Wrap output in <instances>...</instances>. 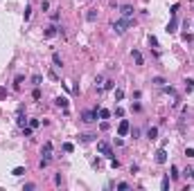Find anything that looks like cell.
<instances>
[{
	"label": "cell",
	"mask_w": 194,
	"mask_h": 191,
	"mask_svg": "<svg viewBox=\"0 0 194 191\" xmlns=\"http://www.w3.org/2000/svg\"><path fill=\"white\" fill-rule=\"evenodd\" d=\"M131 25H133V20H131V18H122V20H115V23H113V32L122 36V34L127 32Z\"/></svg>",
	"instance_id": "6da1fadb"
},
{
	"label": "cell",
	"mask_w": 194,
	"mask_h": 191,
	"mask_svg": "<svg viewBox=\"0 0 194 191\" xmlns=\"http://www.w3.org/2000/svg\"><path fill=\"white\" fill-rule=\"evenodd\" d=\"M50 160H52V142H45L41 148V166H48Z\"/></svg>",
	"instance_id": "7a4b0ae2"
},
{
	"label": "cell",
	"mask_w": 194,
	"mask_h": 191,
	"mask_svg": "<svg viewBox=\"0 0 194 191\" xmlns=\"http://www.w3.org/2000/svg\"><path fill=\"white\" fill-rule=\"evenodd\" d=\"M97 151L104 155V158H111L113 160V148H111V144H108V142H97Z\"/></svg>",
	"instance_id": "3957f363"
},
{
	"label": "cell",
	"mask_w": 194,
	"mask_h": 191,
	"mask_svg": "<svg viewBox=\"0 0 194 191\" xmlns=\"http://www.w3.org/2000/svg\"><path fill=\"white\" fill-rule=\"evenodd\" d=\"M97 117H99V110H86L81 115V121H86V124H93V121H97Z\"/></svg>",
	"instance_id": "277c9868"
},
{
	"label": "cell",
	"mask_w": 194,
	"mask_h": 191,
	"mask_svg": "<svg viewBox=\"0 0 194 191\" xmlns=\"http://www.w3.org/2000/svg\"><path fill=\"white\" fill-rule=\"evenodd\" d=\"M129 130H131V124H129V119H122V121H120V126H117V137H124Z\"/></svg>",
	"instance_id": "5b68a950"
},
{
	"label": "cell",
	"mask_w": 194,
	"mask_h": 191,
	"mask_svg": "<svg viewBox=\"0 0 194 191\" xmlns=\"http://www.w3.org/2000/svg\"><path fill=\"white\" fill-rule=\"evenodd\" d=\"M156 162L158 164H165V162H167V151H165V146H160L156 151Z\"/></svg>",
	"instance_id": "8992f818"
},
{
	"label": "cell",
	"mask_w": 194,
	"mask_h": 191,
	"mask_svg": "<svg viewBox=\"0 0 194 191\" xmlns=\"http://www.w3.org/2000/svg\"><path fill=\"white\" fill-rule=\"evenodd\" d=\"M133 7H131V5H122V7H120V14H122V18H131V16H133Z\"/></svg>",
	"instance_id": "52a82bcc"
},
{
	"label": "cell",
	"mask_w": 194,
	"mask_h": 191,
	"mask_svg": "<svg viewBox=\"0 0 194 191\" xmlns=\"http://www.w3.org/2000/svg\"><path fill=\"white\" fill-rule=\"evenodd\" d=\"M27 121H30V119H27L25 115H23V106H20V108H18V117H16V124H18L20 128H25V124H27Z\"/></svg>",
	"instance_id": "ba28073f"
},
{
	"label": "cell",
	"mask_w": 194,
	"mask_h": 191,
	"mask_svg": "<svg viewBox=\"0 0 194 191\" xmlns=\"http://www.w3.org/2000/svg\"><path fill=\"white\" fill-rule=\"evenodd\" d=\"M176 27H178V18L172 16V20H169V25H167V34H176Z\"/></svg>",
	"instance_id": "9c48e42d"
},
{
	"label": "cell",
	"mask_w": 194,
	"mask_h": 191,
	"mask_svg": "<svg viewBox=\"0 0 194 191\" xmlns=\"http://www.w3.org/2000/svg\"><path fill=\"white\" fill-rule=\"evenodd\" d=\"M59 30H61V27H56V25H50L48 30H45V36H48V38H52V36H56V34H59Z\"/></svg>",
	"instance_id": "30bf717a"
},
{
	"label": "cell",
	"mask_w": 194,
	"mask_h": 191,
	"mask_svg": "<svg viewBox=\"0 0 194 191\" xmlns=\"http://www.w3.org/2000/svg\"><path fill=\"white\" fill-rule=\"evenodd\" d=\"M131 56H133V61H135V65H142V63H145V61H142V54H140V52H138V50H131Z\"/></svg>",
	"instance_id": "8fae6325"
},
{
	"label": "cell",
	"mask_w": 194,
	"mask_h": 191,
	"mask_svg": "<svg viewBox=\"0 0 194 191\" xmlns=\"http://www.w3.org/2000/svg\"><path fill=\"white\" fill-rule=\"evenodd\" d=\"M54 103H56L59 108H68V99H66V97H56Z\"/></svg>",
	"instance_id": "7c38bea8"
},
{
	"label": "cell",
	"mask_w": 194,
	"mask_h": 191,
	"mask_svg": "<svg viewBox=\"0 0 194 191\" xmlns=\"http://www.w3.org/2000/svg\"><path fill=\"white\" fill-rule=\"evenodd\" d=\"M86 20H88V23H95V20H97V11H95V9H88Z\"/></svg>",
	"instance_id": "4fadbf2b"
},
{
	"label": "cell",
	"mask_w": 194,
	"mask_h": 191,
	"mask_svg": "<svg viewBox=\"0 0 194 191\" xmlns=\"http://www.w3.org/2000/svg\"><path fill=\"white\" fill-rule=\"evenodd\" d=\"M147 137H149V140H156V137H158V128H156V126H151V128L147 130Z\"/></svg>",
	"instance_id": "5bb4252c"
},
{
	"label": "cell",
	"mask_w": 194,
	"mask_h": 191,
	"mask_svg": "<svg viewBox=\"0 0 194 191\" xmlns=\"http://www.w3.org/2000/svg\"><path fill=\"white\" fill-rule=\"evenodd\" d=\"M52 61H54V68H61V65H63V61H61V56L56 54V52L52 54Z\"/></svg>",
	"instance_id": "9a60e30c"
},
{
	"label": "cell",
	"mask_w": 194,
	"mask_h": 191,
	"mask_svg": "<svg viewBox=\"0 0 194 191\" xmlns=\"http://www.w3.org/2000/svg\"><path fill=\"white\" fill-rule=\"evenodd\" d=\"M41 81H43V77H41V74H34V77H32V83H34V88H38V85H41Z\"/></svg>",
	"instance_id": "2e32d148"
},
{
	"label": "cell",
	"mask_w": 194,
	"mask_h": 191,
	"mask_svg": "<svg viewBox=\"0 0 194 191\" xmlns=\"http://www.w3.org/2000/svg\"><path fill=\"white\" fill-rule=\"evenodd\" d=\"M111 117V110H106V108H99V119H108Z\"/></svg>",
	"instance_id": "e0dca14e"
},
{
	"label": "cell",
	"mask_w": 194,
	"mask_h": 191,
	"mask_svg": "<svg viewBox=\"0 0 194 191\" xmlns=\"http://www.w3.org/2000/svg\"><path fill=\"white\" fill-rule=\"evenodd\" d=\"M185 90H187V92L194 90V79H185Z\"/></svg>",
	"instance_id": "ac0fdd59"
},
{
	"label": "cell",
	"mask_w": 194,
	"mask_h": 191,
	"mask_svg": "<svg viewBox=\"0 0 194 191\" xmlns=\"http://www.w3.org/2000/svg\"><path fill=\"white\" fill-rule=\"evenodd\" d=\"M23 173H25V169H23V166H16L14 171H11V175H16V178H20Z\"/></svg>",
	"instance_id": "d6986e66"
},
{
	"label": "cell",
	"mask_w": 194,
	"mask_h": 191,
	"mask_svg": "<svg viewBox=\"0 0 194 191\" xmlns=\"http://www.w3.org/2000/svg\"><path fill=\"white\" fill-rule=\"evenodd\" d=\"M160 189H163V191H167V189H169V178H167V175L163 178V182H160Z\"/></svg>",
	"instance_id": "ffe728a7"
},
{
	"label": "cell",
	"mask_w": 194,
	"mask_h": 191,
	"mask_svg": "<svg viewBox=\"0 0 194 191\" xmlns=\"http://www.w3.org/2000/svg\"><path fill=\"white\" fill-rule=\"evenodd\" d=\"M30 16H32V7L27 5V7H25V11H23V18H25V20H30Z\"/></svg>",
	"instance_id": "44dd1931"
},
{
	"label": "cell",
	"mask_w": 194,
	"mask_h": 191,
	"mask_svg": "<svg viewBox=\"0 0 194 191\" xmlns=\"http://www.w3.org/2000/svg\"><path fill=\"white\" fill-rule=\"evenodd\" d=\"M151 83H153V85H160V88H163V85H165V79H163V77H156Z\"/></svg>",
	"instance_id": "7402d4cb"
},
{
	"label": "cell",
	"mask_w": 194,
	"mask_h": 191,
	"mask_svg": "<svg viewBox=\"0 0 194 191\" xmlns=\"http://www.w3.org/2000/svg\"><path fill=\"white\" fill-rule=\"evenodd\" d=\"M113 88H115V81H106V83H104V88H102V90H113Z\"/></svg>",
	"instance_id": "603a6c76"
},
{
	"label": "cell",
	"mask_w": 194,
	"mask_h": 191,
	"mask_svg": "<svg viewBox=\"0 0 194 191\" xmlns=\"http://www.w3.org/2000/svg\"><path fill=\"white\" fill-rule=\"evenodd\" d=\"M63 151H66V153H72V151H75V146H72L70 142H66V144H63Z\"/></svg>",
	"instance_id": "cb8c5ba5"
},
{
	"label": "cell",
	"mask_w": 194,
	"mask_h": 191,
	"mask_svg": "<svg viewBox=\"0 0 194 191\" xmlns=\"http://www.w3.org/2000/svg\"><path fill=\"white\" fill-rule=\"evenodd\" d=\"M48 77L52 79V81H59V74H56L54 70H48Z\"/></svg>",
	"instance_id": "d4e9b609"
},
{
	"label": "cell",
	"mask_w": 194,
	"mask_h": 191,
	"mask_svg": "<svg viewBox=\"0 0 194 191\" xmlns=\"http://www.w3.org/2000/svg\"><path fill=\"white\" fill-rule=\"evenodd\" d=\"M115 99H117V101L124 99V90H115Z\"/></svg>",
	"instance_id": "484cf974"
},
{
	"label": "cell",
	"mask_w": 194,
	"mask_h": 191,
	"mask_svg": "<svg viewBox=\"0 0 194 191\" xmlns=\"http://www.w3.org/2000/svg\"><path fill=\"white\" fill-rule=\"evenodd\" d=\"M117 189H120V191H127V189H131V187H129V182H120Z\"/></svg>",
	"instance_id": "4316f807"
},
{
	"label": "cell",
	"mask_w": 194,
	"mask_h": 191,
	"mask_svg": "<svg viewBox=\"0 0 194 191\" xmlns=\"http://www.w3.org/2000/svg\"><path fill=\"white\" fill-rule=\"evenodd\" d=\"M149 45H151V47H158V38L156 36H149Z\"/></svg>",
	"instance_id": "83f0119b"
},
{
	"label": "cell",
	"mask_w": 194,
	"mask_h": 191,
	"mask_svg": "<svg viewBox=\"0 0 194 191\" xmlns=\"http://www.w3.org/2000/svg\"><path fill=\"white\" fill-rule=\"evenodd\" d=\"M32 97H34V99L38 101V99H41V90H38V88H34V92H32Z\"/></svg>",
	"instance_id": "f1b7e54d"
},
{
	"label": "cell",
	"mask_w": 194,
	"mask_h": 191,
	"mask_svg": "<svg viewBox=\"0 0 194 191\" xmlns=\"http://www.w3.org/2000/svg\"><path fill=\"white\" fill-rule=\"evenodd\" d=\"M79 137H81V142H93L95 135H79Z\"/></svg>",
	"instance_id": "f546056e"
},
{
	"label": "cell",
	"mask_w": 194,
	"mask_h": 191,
	"mask_svg": "<svg viewBox=\"0 0 194 191\" xmlns=\"http://www.w3.org/2000/svg\"><path fill=\"white\" fill-rule=\"evenodd\" d=\"M30 128H38V119H30Z\"/></svg>",
	"instance_id": "4dcf8cb0"
},
{
	"label": "cell",
	"mask_w": 194,
	"mask_h": 191,
	"mask_svg": "<svg viewBox=\"0 0 194 191\" xmlns=\"http://www.w3.org/2000/svg\"><path fill=\"white\" fill-rule=\"evenodd\" d=\"M185 158H194V148H185Z\"/></svg>",
	"instance_id": "1f68e13d"
},
{
	"label": "cell",
	"mask_w": 194,
	"mask_h": 191,
	"mask_svg": "<svg viewBox=\"0 0 194 191\" xmlns=\"http://www.w3.org/2000/svg\"><path fill=\"white\" fill-rule=\"evenodd\" d=\"M41 9H43V11L50 9V2H48V0H43V2H41Z\"/></svg>",
	"instance_id": "d6a6232c"
},
{
	"label": "cell",
	"mask_w": 194,
	"mask_h": 191,
	"mask_svg": "<svg viewBox=\"0 0 194 191\" xmlns=\"http://www.w3.org/2000/svg\"><path fill=\"white\" fill-rule=\"evenodd\" d=\"M169 14H172V16L178 14V5H172V11H169Z\"/></svg>",
	"instance_id": "836d02e7"
},
{
	"label": "cell",
	"mask_w": 194,
	"mask_h": 191,
	"mask_svg": "<svg viewBox=\"0 0 194 191\" xmlns=\"http://www.w3.org/2000/svg\"><path fill=\"white\" fill-rule=\"evenodd\" d=\"M50 18H52V23H56V20H59V11H52V16H50Z\"/></svg>",
	"instance_id": "e575fe53"
},
{
	"label": "cell",
	"mask_w": 194,
	"mask_h": 191,
	"mask_svg": "<svg viewBox=\"0 0 194 191\" xmlns=\"http://www.w3.org/2000/svg\"><path fill=\"white\" fill-rule=\"evenodd\" d=\"M99 128H102V130H108V121H106V119H104V121L99 124Z\"/></svg>",
	"instance_id": "d590c367"
},
{
	"label": "cell",
	"mask_w": 194,
	"mask_h": 191,
	"mask_svg": "<svg viewBox=\"0 0 194 191\" xmlns=\"http://www.w3.org/2000/svg\"><path fill=\"white\" fill-rule=\"evenodd\" d=\"M181 173H178V169H176V166H172V178H178Z\"/></svg>",
	"instance_id": "8d00e7d4"
},
{
	"label": "cell",
	"mask_w": 194,
	"mask_h": 191,
	"mask_svg": "<svg viewBox=\"0 0 194 191\" xmlns=\"http://www.w3.org/2000/svg\"><path fill=\"white\" fill-rule=\"evenodd\" d=\"M192 178H194V171H192Z\"/></svg>",
	"instance_id": "74e56055"
}]
</instances>
